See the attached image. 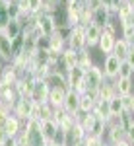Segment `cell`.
<instances>
[{"label":"cell","mask_w":134,"mask_h":146,"mask_svg":"<svg viewBox=\"0 0 134 146\" xmlns=\"http://www.w3.org/2000/svg\"><path fill=\"white\" fill-rule=\"evenodd\" d=\"M126 2H128V4H130V6L134 8V0H126Z\"/></svg>","instance_id":"cell-44"},{"label":"cell","mask_w":134,"mask_h":146,"mask_svg":"<svg viewBox=\"0 0 134 146\" xmlns=\"http://www.w3.org/2000/svg\"><path fill=\"white\" fill-rule=\"evenodd\" d=\"M53 105L49 103V101H45V103H35V113H33V119H37L39 123H43L47 119H53Z\"/></svg>","instance_id":"cell-13"},{"label":"cell","mask_w":134,"mask_h":146,"mask_svg":"<svg viewBox=\"0 0 134 146\" xmlns=\"http://www.w3.org/2000/svg\"><path fill=\"white\" fill-rule=\"evenodd\" d=\"M62 109L68 113V115H72V117H76L80 113V94L74 90H68L66 92V98H64V105H62Z\"/></svg>","instance_id":"cell-10"},{"label":"cell","mask_w":134,"mask_h":146,"mask_svg":"<svg viewBox=\"0 0 134 146\" xmlns=\"http://www.w3.org/2000/svg\"><path fill=\"white\" fill-rule=\"evenodd\" d=\"M130 51V43L126 39H117L115 41V49H113V55L119 56L121 60H126V55Z\"/></svg>","instance_id":"cell-26"},{"label":"cell","mask_w":134,"mask_h":146,"mask_svg":"<svg viewBox=\"0 0 134 146\" xmlns=\"http://www.w3.org/2000/svg\"><path fill=\"white\" fill-rule=\"evenodd\" d=\"M123 39H126V41L132 45V41H134V25H130V23H124L123 25Z\"/></svg>","instance_id":"cell-33"},{"label":"cell","mask_w":134,"mask_h":146,"mask_svg":"<svg viewBox=\"0 0 134 146\" xmlns=\"http://www.w3.org/2000/svg\"><path fill=\"white\" fill-rule=\"evenodd\" d=\"M101 6H103V8H107V10L111 12L113 10V0H101ZM113 14V12H111Z\"/></svg>","instance_id":"cell-40"},{"label":"cell","mask_w":134,"mask_h":146,"mask_svg":"<svg viewBox=\"0 0 134 146\" xmlns=\"http://www.w3.org/2000/svg\"><path fill=\"white\" fill-rule=\"evenodd\" d=\"M82 146H103V138L88 135L86 138H84V144H82Z\"/></svg>","instance_id":"cell-34"},{"label":"cell","mask_w":134,"mask_h":146,"mask_svg":"<svg viewBox=\"0 0 134 146\" xmlns=\"http://www.w3.org/2000/svg\"><path fill=\"white\" fill-rule=\"evenodd\" d=\"M49 43H51V47H49V51H53V53H58V55H62V51L66 49V39L62 37V35L56 31L55 35H51L49 37Z\"/></svg>","instance_id":"cell-24"},{"label":"cell","mask_w":134,"mask_h":146,"mask_svg":"<svg viewBox=\"0 0 134 146\" xmlns=\"http://www.w3.org/2000/svg\"><path fill=\"white\" fill-rule=\"evenodd\" d=\"M4 129H6V133L10 135V138H16V136L22 133V121L12 113L10 117L6 119V123H4Z\"/></svg>","instance_id":"cell-21"},{"label":"cell","mask_w":134,"mask_h":146,"mask_svg":"<svg viewBox=\"0 0 134 146\" xmlns=\"http://www.w3.org/2000/svg\"><path fill=\"white\" fill-rule=\"evenodd\" d=\"M66 45L72 49V51H82L86 49V27L84 25H78V27H72V31L66 39Z\"/></svg>","instance_id":"cell-5"},{"label":"cell","mask_w":134,"mask_h":146,"mask_svg":"<svg viewBox=\"0 0 134 146\" xmlns=\"http://www.w3.org/2000/svg\"><path fill=\"white\" fill-rule=\"evenodd\" d=\"M115 35L109 33V31H103L101 33V39H99V51L103 53V55H111L113 53V49H115Z\"/></svg>","instance_id":"cell-17"},{"label":"cell","mask_w":134,"mask_h":146,"mask_svg":"<svg viewBox=\"0 0 134 146\" xmlns=\"http://www.w3.org/2000/svg\"><path fill=\"white\" fill-rule=\"evenodd\" d=\"M66 92L68 88H51V94H49V103L53 105V109H58V107H62L64 105V98H66Z\"/></svg>","instance_id":"cell-14"},{"label":"cell","mask_w":134,"mask_h":146,"mask_svg":"<svg viewBox=\"0 0 134 146\" xmlns=\"http://www.w3.org/2000/svg\"><path fill=\"white\" fill-rule=\"evenodd\" d=\"M115 82V90L119 96H130L134 90V84H132V78H117L113 80Z\"/></svg>","instance_id":"cell-19"},{"label":"cell","mask_w":134,"mask_h":146,"mask_svg":"<svg viewBox=\"0 0 134 146\" xmlns=\"http://www.w3.org/2000/svg\"><path fill=\"white\" fill-rule=\"evenodd\" d=\"M35 27L43 37H51L56 33V20L53 14H37L35 16Z\"/></svg>","instance_id":"cell-2"},{"label":"cell","mask_w":134,"mask_h":146,"mask_svg":"<svg viewBox=\"0 0 134 146\" xmlns=\"http://www.w3.org/2000/svg\"><path fill=\"white\" fill-rule=\"evenodd\" d=\"M0 58H2L4 62H12V58H14V53H12V41L2 33V31H0Z\"/></svg>","instance_id":"cell-18"},{"label":"cell","mask_w":134,"mask_h":146,"mask_svg":"<svg viewBox=\"0 0 134 146\" xmlns=\"http://www.w3.org/2000/svg\"><path fill=\"white\" fill-rule=\"evenodd\" d=\"M123 111H124L123 100H121V96L117 94V96H113L111 100H109V113H111V117H119Z\"/></svg>","instance_id":"cell-27"},{"label":"cell","mask_w":134,"mask_h":146,"mask_svg":"<svg viewBox=\"0 0 134 146\" xmlns=\"http://www.w3.org/2000/svg\"><path fill=\"white\" fill-rule=\"evenodd\" d=\"M132 66L126 62V60H123L121 62V68H119V78H132Z\"/></svg>","instance_id":"cell-32"},{"label":"cell","mask_w":134,"mask_h":146,"mask_svg":"<svg viewBox=\"0 0 134 146\" xmlns=\"http://www.w3.org/2000/svg\"><path fill=\"white\" fill-rule=\"evenodd\" d=\"M107 131H109V144H117V142H121V140L126 138V131L121 125H113Z\"/></svg>","instance_id":"cell-25"},{"label":"cell","mask_w":134,"mask_h":146,"mask_svg":"<svg viewBox=\"0 0 134 146\" xmlns=\"http://www.w3.org/2000/svg\"><path fill=\"white\" fill-rule=\"evenodd\" d=\"M66 2H68V4H72V2H76V0H66Z\"/></svg>","instance_id":"cell-46"},{"label":"cell","mask_w":134,"mask_h":146,"mask_svg":"<svg viewBox=\"0 0 134 146\" xmlns=\"http://www.w3.org/2000/svg\"><path fill=\"white\" fill-rule=\"evenodd\" d=\"M27 2H29V14H31V16H37V14H43L45 0H27Z\"/></svg>","instance_id":"cell-31"},{"label":"cell","mask_w":134,"mask_h":146,"mask_svg":"<svg viewBox=\"0 0 134 146\" xmlns=\"http://www.w3.org/2000/svg\"><path fill=\"white\" fill-rule=\"evenodd\" d=\"M84 76H86V70L84 68H72L70 72H66V82H68V88L74 92H78V94H84L86 88H84Z\"/></svg>","instance_id":"cell-6"},{"label":"cell","mask_w":134,"mask_h":146,"mask_svg":"<svg viewBox=\"0 0 134 146\" xmlns=\"http://www.w3.org/2000/svg\"><path fill=\"white\" fill-rule=\"evenodd\" d=\"M60 64L64 68V72H70L72 68L78 66V53L72 51L70 47H66V49L62 51V55H60Z\"/></svg>","instance_id":"cell-12"},{"label":"cell","mask_w":134,"mask_h":146,"mask_svg":"<svg viewBox=\"0 0 134 146\" xmlns=\"http://www.w3.org/2000/svg\"><path fill=\"white\" fill-rule=\"evenodd\" d=\"M111 22V12L107 10V8H103V6H99L97 10H93V23L97 25V27H105L107 23Z\"/></svg>","instance_id":"cell-22"},{"label":"cell","mask_w":134,"mask_h":146,"mask_svg":"<svg viewBox=\"0 0 134 146\" xmlns=\"http://www.w3.org/2000/svg\"><path fill=\"white\" fill-rule=\"evenodd\" d=\"M8 142H10V135L6 133L4 127H0V146H6Z\"/></svg>","instance_id":"cell-35"},{"label":"cell","mask_w":134,"mask_h":146,"mask_svg":"<svg viewBox=\"0 0 134 146\" xmlns=\"http://www.w3.org/2000/svg\"><path fill=\"white\" fill-rule=\"evenodd\" d=\"M121 100H123L124 111H130V107H132V94L130 96H121Z\"/></svg>","instance_id":"cell-36"},{"label":"cell","mask_w":134,"mask_h":146,"mask_svg":"<svg viewBox=\"0 0 134 146\" xmlns=\"http://www.w3.org/2000/svg\"><path fill=\"white\" fill-rule=\"evenodd\" d=\"M86 6H88L89 10H97L101 6V0H86Z\"/></svg>","instance_id":"cell-38"},{"label":"cell","mask_w":134,"mask_h":146,"mask_svg":"<svg viewBox=\"0 0 134 146\" xmlns=\"http://www.w3.org/2000/svg\"><path fill=\"white\" fill-rule=\"evenodd\" d=\"M47 146H58V144H55V142H47Z\"/></svg>","instance_id":"cell-45"},{"label":"cell","mask_w":134,"mask_h":146,"mask_svg":"<svg viewBox=\"0 0 134 146\" xmlns=\"http://www.w3.org/2000/svg\"><path fill=\"white\" fill-rule=\"evenodd\" d=\"M2 33L6 35L10 41H14V39H18L20 35L23 33V25L20 20H10V22L4 25V29H2Z\"/></svg>","instance_id":"cell-15"},{"label":"cell","mask_w":134,"mask_h":146,"mask_svg":"<svg viewBox=\"0 0 134 146\" xmlns=\"http://www.w3.org/2000/svg\"><path fill=\"white\" fill-rule=\"evenodd\" d=\"M49 94H51V86L45 78H35V84H33V92H31V100L35 103H45L49 101Z\"/></svg>","instance_id":"cell-7"},{"label":"cell","mask_w":134,"mask_h":146,"mask_svg":"<svg viewBox=\"0 0 134 146\" xmlns=\"http://www.w3.org/2000/svg\"><path fill=\"white\" fill-rule=\"evenodd\" d=\"M101 33H103V29L97 27L95 23L88 25V27H86V47H97L99 45Z\"/></svg>","instance_id":"cell-16"},{"label":"cell","mask_w":134,"mask_h":146,"mask_svg":"<svg viewBox=\"0 0 134 146\" xmlns=\"http://www.w3.org/2000/svg\"><path fill=\"white\" fill-rule=\"evenodd\" d=\"M128 23L134 25V8H132V14H130V18H128Z\"/></svg>","instance_id":"cell-42"},{"label":"cell","mask_w":134,"mask_h":146,"mask_svg":"<svg viewBox=\"0 0 134 146\" xmlns=\"http://www.w3.org/2000/svg\"><path fill=\"white\" fill-rule=\"evenodd\" d=\"M20 80V72L12 62H8L6 66H2L0 72V86H16V82Z\"/></svg>","instance_id":"cell-9"},{"label":"cell","mask_w":134,"mask_h":146,"mask_svg":"<svg viewBox=\"0 0 134 146\" xmlns=\"http://www.w3.org/2000/svg\"><path fill=\"white\" fill-rule=\"evenodd\" d=\"M121 58L119 56H115L111 53V55L105 56V64H103V76L109 80H115L117 76H119V68H121Z\"/></svg>","instance_id":"cell-8"},{"label":"cell","mask_w":134,"mask_h":146,"mask_svg":"<svg viewBox=\"0 0 134 146\" xmlns=\"http://www.w3.org/2000/svg\"><path fill=\"white\" fill-rule=\"evenodd\" d=\"M126 140H128V142L134 146V123L130 125L128 129H126Z\"/></svg>","instance_id":"cell-37"},{"label":"cell","mask_w":134,"mask_h":146,"mask_svg":"<svg viewBox=\"0 0 134 146\" xmlns=\"http://www.w3.org/2000/svg\"><path fill=\"white\" fill-rule=\"evenodd\" d=\"M126 62H128L134 70V47H130V51H128V55H126Z\"/></svg>","instance_id":"cell-39"},{"label":"cell","mask_w":134,"mask_h":146,"mask_svg":"<svg viewBox=\"0 0 134 146\" xmlns=\"http://www.w3.org/2000/svg\"><path fill=\"white\" fill-rule=\"evenodd\" d=\"M93 115H97V117H101V119H109L111 117V113H109V101H103V100H99L95 105H93Z\"/></svg>","instance_id":"cell-28"},{"label":"cell","mask_w":134,"mask_h":146,"mask_svg":"<svg viewBox=\"0 0 134 146\" xmlns=\"http://www.w3.org/2000/svg\"><path fill=\"white\" fill-rule=\"evenodd\" d=\"M0 100H2V90H0Z\"/></svg>","instance_id":"cell-48"},{"label":"cell","mask_w":134,"mask_h":146,"mask_svg":"<svg viewBox=\"0 0 134 146\" xmlns=\"http://www.w3.org/2000/svg\"><path fill=\"white\" fill-rule=\"evenodd\" d=\"M103 80H105L103 70H101L99 66L93 64L91 68L86 70V76H84V88H86V92H97V90H99V86L103 84Z\"/></svg>","instance_id":"cell-4"},{"label":"cell","mask_w":134,"mask_h":146,"mask_svg":"<svg viewBox=\"0 0 134 146\" xmlns=\"http://www.w3.org/2000/svg\"><path fill=\"white\" fill-rule=\"evenodd\" d=\"M111 146H132V144H130V142H128V140L124 138V140H121V142H117V144H111Z\"/></svg>","instance_id":"cell-41"},{"label":"cell","mask_w":134,"mask_h":146,"mask_svg":"<svg viewBox=\"0 0 134 146\" xmlns=\"http://www.w3.org/2000/svg\"><path fill=\"white\" fill-rule=\"evenodd\" d=\"M84 138H86V133H84V129L76 123L70 131H66L64 146H82V144H84Z\"/></svg>","instance_id":"cell-11"},{"label":"cell","mask_w":134,"mask_h":146,"mask_svg":"<svg viewBox=\"0 0 134 146\" xmlns=\"http://www.w3.org/2000/svg\"><path fill=\"white\" fill-rule=\"evenodd\" d=\"M113 96H117V90H115V82H109V80H103V84L97 90V101H109Z\"/></svg>","instance_id":"cell-20"},{"label":"cell","mask_w":134,"mask_h":146,"mask_svg":"<svg viewBox=\"0 0 134 146\" xmlns=\"http://www.w3.org/2000/svg\"><path fill=\"white\" fill-rule=\"evenodd\" d=\"M0 60H2V58H0ZM0 72H2V66H0Z\"/></svg>","instance_id":"cell-49"},{"label":"cell","mask_w":134,"mask_h":146,"mask_svg":"<svg viewBox=\"0 0 134 146\" xmlns=\"http://www.w3.org/2000/svg\"><path fill=\"white\" fill-rule=\"evenodd\" d=\"M12 2H16V4H18V2H20V0H12Z\"/></svg>","instance_id":"cell-47"},{"label":"cell","mask_w":134,"mask_h":146,"mask_svg":"<svg viewBox=\"0 0 134 146\" xmlns=\"http://www.w3.org/2000/svg\"><path fill=\"white\" fill-rule=\"evenodd\" d=\"M78 66L84 68V70H88V68L93 66V62H91V56H89L88 49H82V51H78Z\"/></svg>","instance_id":"cell-29"},{"label":"cell","mask_w":134,"mask_h":146,"mask_svg":"<svg viewBox=\"0 0 134 146\" xmlns=\"http://www.w3.org/2000/svg\"><path fill=\"white\" fill-rule=\"evenodd\" d=\"M56 131H58V125H56L55 119H47V121L41 123V133H43V136H45L47 142H53Z\"/></svg>","instance_id":"cell-23"},{"label":"cell","mask_w":134,"mask_h":146,"mask_svg":"<svg viewBox=\"0 0 134 146\" xmlns=\"http://www.w3.org/2000/svg\"><path fill=\"white\" fill-rule=\"evenodd\" d=\"M23 133H25V138H27V146H47V140L41 133V123L37 119L25 121Z\"/></svg>","instance_id":"cell-1"},{"label":"cell","mask_w":134,"mask_h":146,"mask_svg":"<svg viewBox=\"0 0 134 146\" xmlns=\"http://www.w3.org/2000/svg\"><path fill=\"white\" fill-rule=\"evenodd\" d=\"M35 113V101L31 98H18V101L14 103V115L20 119V121H29L33 119Z\"/></svg>","instance_id":"cell-3"},{"label":"cell","mask_w":134,"mask_h":146,"mask_svg":"<svg viewBox=\"0 0 134 146\" xmlns=\"http://www.w3.org/2000/svg\"><path fill=\"white\" fill-rule=\"evenodd\" d=\"M130 14H132V6H130L128 2H123V6L117 10V16H119V20H121V25L128 23V18H130Z\"/></svg>","instance_id":"cell-30"},{"label":"cell","mask_w":134,"mask_h":146,"mask_svg":"<svg viewBox=\"0 0 134 146\" xmlns=\"http://www.w3.org/2000/svg\"><path fill=\"white\" fill-rule=\"evenodd\" d=\"M130 111L134 113V96H132V107H130Z\"/></svg>","instance_id":"cell-43"}]
</instances>
